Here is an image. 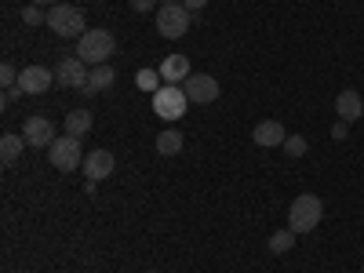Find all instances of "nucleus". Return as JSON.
Masks as SVG:
<instances>
[{"label":"nucleus","instance_id":"f257e3e1","mask_svg":"<svg viewBox=\"0 0 364 273\" xmlns=\"http://www.w3.org/2000/svg\"><path fill=\"white\" fill-rule=\"evenodd\" d=\"M324 219V200L317 193H299L288 208V226L295 233H314Z\"/></svg>","mask_w":364,"mask_h":273},{"label":"nucleus","instance_id":"f03ea898","mask_svg":"<svg viewBox=\"0 0 364 273\" xmlns=\"http://www.w3.org/2000/svg\"><path fill=\"white\" fill-rule=\"evenodd\" d=\"M113 51H117V41H113L109 29H87V33L80 37V48H77L80 63H87L91 70H95V66H106Z\"/></svg>","mask_w":364,"mask_h":273},{"label":"nucleus","instance_id":"7ed1b4c3","mask_svg":"<svg viewBox=\"0 0 364 273\" xmlns=\"http://www.w3.org/2000/svg\"><path fill=\"white\" fill-rule=\"evenodd\" d=\"M84 22H87V18H84V11H80L77 4H55V8L48 11V26L55 29L58 37H66V41H70V37H84V33H87Z\"/></svg>","mask_w":364,"mask_h":273},{"label":"nucleus","instance_id":"20e7f679","mask_svg":"<svg viewBox=\"0 0 364 273\" xmlns=\"http://www.w3.org/2000/svg\"><path fill=\"white\" fill-rule=\"evenodd\" d=\"M190 22H193V11L182 8V0H178V4H161V11H157V33L164 41H178L190 29Z\"/></svg>","mask_w":364,"mask_h":273},{"label":"nucleus","instance_id":"39448f33","mask_svg":"<svg viewBox=\"0 0 364 273\" xmlns=\"http://www.w3.org/2000/svg\"><path fill=\"white\" fill-rule=\"evenodd\" d=\"M186 106H190V99H186V91H182V84H164L154 95V113L161 120H178L186 113Z\"/></svg>","mask_w":364,"mask_h":273},{"label":"nucleus","instance_id":"423d86ee","mask_svg":"<svg viewBox=\"0 0 364 273\" xmlns=\"http://www.w3.org/2000/svg\"><path fill=\"white\" fill-rule=\"evenodd\" d=\"M48 149H51V168H58V171H73V168L84 164V157H80V139H77V135L55 139Z\"/></svg>","mask_w":364,"mask_h":273},{"label":"nucleus","instance_id":"0eeeda50","mask_svg":"<svg viewBox=\"0 0 364 273\" xmlns=\"http://www.w3.org/2000/svg\"><path fill=\"white\" fill-rule=\"evenodd\" d=\"M87 77H91V66L80 63V55L58 58V66H55V84H58V87H80V91H84Z\"/></svg>","mask_w":364,"mask_h":273},{"label":"nucleus","instance_id":"6e6552de","mask_svg":"<svg viewBox=\"0 0 364 273\" xmlns=\"http://www.w3.org/2000/svg\"><path fill=\"white\" fill-rule=\"evenodd\" d=\"M182 91H186V99L204 106V102H215L219 99V80L211 73H190L186 80H182Z\"/></svg>","mask_w":364,"mask_h":273},{"label":"nucleus","instance_id":"1a4fd4ad","mask_svg":"<svg viewBox=\"0 0 364 273\" xmlns=\"http://www.w3.org/2000/svg\"><path fill=\"white\" fill-rule=\"evenodd\" d=\"M22 135H26V142L33 146V149H48L51 142H55V124L48 117H41V113H33L22 124Z\"/></svg>","mask_w":364,"mask_h":273},{"label":"nucleus","instance_id":"9d476101","mask_svg":"<svg viewBox=\"0 0 364 273\" xmlns=\"http://www.w3.org/2000/svg\"><path fill=\"white\" fill-rule=\"evenodd\" d=\"M113 168H117V161H113L109 149H91V154H84V164H80V171H84L91 182L109 178V175H113Z\"/></svg>","mask_w":364,"mask_h":273},{"label":"nucleus","instance_id":"9b49d317","mask_svg":"<svg viewBox=\"0 0 364 273\" xmlns=\"http://www.w3.org/2000/svg\"><path fill=\"white\" fill-rule=\"evenodd\" d=\"M51 80H55L51 70H44V66H26L22 77H18V87L26 91V95H44V91L51 87Z\"/></svg>","mask_w":364,"mask_h":273},{"label":"nucleus","instance_id":"f8f14e48","mask_svg":"<svg viewBox=\"0 0 364 273\" xmlns=\"http://www.w3.org/2000/svg\"><path fill=\"white\" fill-rule=\"evenodd\" d=\"M252 139H255V146H262V149H273V146H284V124L281 120H259L255 124V132H252Z\"/></svg>","mask_w":364,"mask_h":273},{"label":"nucleus","instance_id":"ddd939ff","mask_svg":"<svg viewBox=\"0 0 364 273\" xmlns=\"http://www.w3.org/2000/svg\"><path fill=\"white\" fill-rule=\"evenodd\" d=\"M336 113H339V120H346V124H353V120H360L364 117V99L357 95V91H339V99H336Z\"/></svg>","mask_w":364,"mask_h":273},{"label":"nucleus","instance_id":"4468645a","mask_svg":"<svg viewBox=\"0 0 364 273\" xmlns=\"http://www.w3.org/2000/svg\"><path fill=\"white\" fill-rule=\"evenodd\" d=\"M157 70H161L164 84H182V80L190 77V58H186V55H168Z\"/></svg>","mask_w":364,"mask_h":273},{"label":"nucleus","instance_id":"2eb2a0df","mask_svg":"<svg viewBox=\"0 0 364 273\" xmlns=\"http://www.w3.org/2000/svg\"><path fill=\"white\" fill-rule=\"evenodd\" d=\"M113 80H117V73H113L109 63H106V66H95V70H91V77H87V84H84V95H99V91H109Z\"/></svg>","mask_w":364,"mask_h":273},{"label":"nucleus","instance_id":"dca6fc26","mask_svg":"<svg viewBox=\"0 0 364 273\" xmlns=\"http://www.w3.org/2000/svg\"><path fill=\"white\" fill-rule=\"evenodd\" d=\"M91 124H95V117H91V109H70L66 113V135H87Z\"/></svg>","mask_w":364,"mask_h":273},{"label":"nucleus","instance_id":"f3484780","mask_svg":"<svg viewBox=\"0 0 364 273\" xmlns=\"http://www.w3.org/2000/svg\"><path fill=\"white\" fill-rule=\"evenodd\" d=\"M22 146H29V142H26V135L8 132L4 139H0V161H4V164H15V161H18V154H22Z\"/></svg>","mask_w":364,"mask_h":273},{"label":"nucleus","instance_id":"a211bd4d","mask_svg":"<svg viewBox=\"0 0 364 273\" xmlns=\"http://www.w3.org/2000/svg\"><path fill=\"white\" fill-rule=\"evenodd\" d=\"M295 237H299V233H295L291 226H288V230H277V233L269 237V255H288V252L295 248Z\"/></svg>","mask_w":364,"mask_h":273},{"label":"nucleus","instance_id":"6ab92c4d","mask_svg":"<svg viewBox=\"0 0 364 273\" xmlns=\"http://www.w3.org/2000/svg\"><path fill=\"white\" fill-rule=\"evenodd\" d=\"M178 149H182V135H178L175 128H164V132L157 135V154H161V157H175Z\"/></svg>","mask_w":364,"mask_h":273},{"label":"nucleus","instance_id":"aec40b11","mask_svg":"<svg viewBox=\"0 0 364 273\" xmlns=\"http://www.w3.org/2000/svg\"><path fill=\"white\" fill-rule=\"evenodd\" d=\"M161 80H164V77H161V70H139V73H135L139 91H149V95H157V91L164 87Z\"/></svg>","mask_w":364,"mask_h":273},{"label":"nucleus","instance_id":"412c9836","mask_svg":"<svg viewBox=\"0 0 364 273\" xmlns=\"http://www.w3.org/2000/svg\"><path fill=\"white\" fill-rule=\"evenodd\" d=\"M284 154L288 157H302V154H306V139H302V135H288L284 139Z\"/></svg>","mask_w":364,"mask_h":273},{"label":"nucleus","instance_id":"4be33fe9","mask_svg":"<svg viewBox=\"0 0 364 273\" xmlns=\"http://www.w3.org/2000/svg\"><path fill=\"white\" fill-rule=\"evenodd\" d=\"M22 22H26V26H41V22H48V15H44L37 4H29V8H22Z\"/></svg>","mask_w":364,"mask_h":273},{"label":"nucleus","instance_id":"5701e85b","mask_svg":"<svg viewBox=\"0 0 364 273\" xmlns=\"http://www.w3.org/2000/svg\"><path fill=\"white\" fill-rule=\"evenodd\" d=\"M18 77H22V73H18L11 63H4V66H0V84H4V87H15V84H18Z\"/></svg>","mask_w":364,"mask_h":273},{"label":"nucleus","instance_id":"b1692460","mask_svg":"<svg viewBox=\"0 0 364 273\" xmlns=\"http://www.w3.org/2000/svg\"><path fill=\"white\" fill-rule=\"evenodd\" d=\"M22 95H26V91H22L18 84H15V87H4V106H11V102H15V99H22Z\"/></svg>","mask_w":364,"mask_h":273},{"label":"nucleus","instance_id":"393cba45","mask_svg":"<svg viewBox=\"0 0 364 273\" xmlns=\"http://www.w3.org/2000/svg\"><path fill=\"white\" fill-rule=\"evenodd\" d=\"M154 4H161V0H132V11H149V8H154Z\"/></svg>","mask_w":364,"mask_h":273},{"label":"nucleus","instance_id":"a878e982","mask_svg":"<svg viewBox=\"0 0 364 273\" xmlns=\"http://www.w3.org/2000/svg\"><path fill=\"white\" fill-rule=\"evenodd\" d=\"M331 139H336V142H343V139H346V120H339V124L331 128Z\"/></svg>","mask_w":364,"mask_h":273},{"label":"nucleus","instance_id":"bb28decb","mask_svg":"<svg viewBox=\"0 0 364 273\" xmlns=\"http://www.w3.org/2000/svg\"><path fill=\"white\" fill-rule=\"evenodd\" d=\"M208 4V0H182V8H186V11H200Z\"/></svg>","mask_w":364,"mask_h":273},{"label":"nucleus","instance_id":"cd10ccee","mask_svg":"<svg viewBox=\"0 0 364 273\" xmlns=\"http://www.w3.org/2000/svg\"><path fill=\"white\" fill-rule=\"evenodd\" d=\"M33 4H37V8H44V4H48V8H55V0H33Z\"/></svg>","mask_w":364,"mask_h":273},{"label":"nucleus","instance_id":"c85d7f7f","mask_svg":"<svg viewBox=\"0 0 364 273\" xmlns=\"http://www.w3.org/2000/svg\"><path fill=\"white\" fill-rule=\"evenodd\" d=\"M161 4H178V0H161Z\"/></svg>","mask_w":364,"mask_h":273},{"label":"nucleus","instance_id":"c756f323","mask_svg":"<svg viewBox=\"0 0 364 273\" xmlns=\"http://www.w3.org/2000/svg\"><path fill=\"white\" fill-rule=\"evenodd\" d=\"M146 273H157V269H146Z\"/></svg>","mask_w":364,"mask_h":273},{"label":"nucleus","instance_id":"7c9ffc66","mask_svg":"<svg viewBox=\"0 0 364 273\" xmlns=\"http://www.w3.org/2000/svg\"><path fill=\"white\" fill-rule=\"evenodd\" d=\"M360 269H364V266H360Z\"/></svg>","mask_w":364,"mask_h":273}]
</instances>
